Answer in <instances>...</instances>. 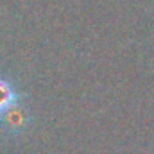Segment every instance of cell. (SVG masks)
<instances>
[{
  "instance_id": "1",
  "label": "cell",
  "mask_w": 154,
  "mask_h": 154,
  "mask_svg": "<svg viewBox=\"0 0 154 154\" xmlns=\"http://www.w3.org/2000/svg\"><path fill=\"white\" fill-rule=\"evenodd\" d=\"M18 100L20 93L14 84L9 79L0 77V122L7 120L9 125L13 124V115H18Z\"/></svg>"
}]
</instances>
